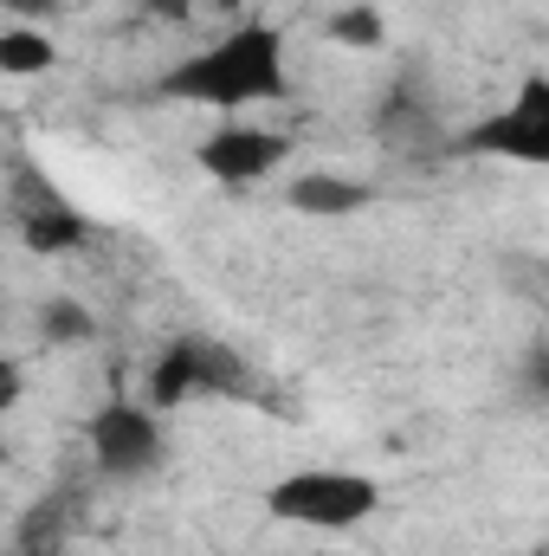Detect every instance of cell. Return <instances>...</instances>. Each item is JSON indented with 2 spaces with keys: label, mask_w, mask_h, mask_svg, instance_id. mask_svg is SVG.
Wrapping results in <instances>:
<instances>
[{
  "label": "cell",
  "mask_w": 549,
  "mask_h": 556,
  "mask_svg": "<svg viewBox=\"0 0 549 556\" xmlns=\"http://www.w3.org/2000/svg\"><path fill=\"white\" fill-rule=\"evenodd\" d=\"M162 104H188V111H220V117H246V111H272L291 98V46L278 20H227L207 46L181 52L162 78H155Z\"/></svg>",
  "instance_id": "6da1fadb"
},
{
  "label": "cell",
  "mask_w": 549,
  "mask_h": 556,
  "mask_svg": "<svg viewBox=\"0 0 549 556\" xmlns=\"http://www.w3.org/2000/svg\"><path fill=\"white\" fill-rule=\"evenodd\" d=\"M382 479L375 472H356V466H297V472H278L272 485L259 492V511L284 525V531H323V538H343V531H362L375 511H382Z\"/></svg>",
  "instance_id": "7a4b0ae2"
},
{
  "label": "cell",
  "mask_w": 549,
  "mask_h": 556,
  "mask_svg": "<svg viewBox=\"0 0 549 556\" xmlns=\"http://www.w3.org/2000/svg\"><path fill=\"white\" fill-rule=\"evenodd\" d=\"M439 155H452V162H498V168H544L549 175V72H524L511 98H498L472 124L446 130Z\"/></svg>",
  "instance_id": "3957f363"
},
{
  "label": "cell",
  "mask_w": 549,
  "mask_h": 556,
  "mask_svg": "<svg viewBox=\"0 0 549 556\" xmlns=\"http://www.w3.org/2000/svg\"><path fill=\"white\" fill-rule=\"evenodd\" d=\"M85 453L98 466V479L111 485H142V479H162L168 472V415L149 408L142 395H117L104 402L98 415L85 420Z\"/></svg>",
  "instance_id": "277c9868"
},
{
  "label": "cell",
  "mask_w": 549,
  "mask_h": 556,
  "mask_svg": "<svg viewBox=\"0 0 549 556\" xmlns=\"http://www.w3.org/2000/svg\"><path fill=\"white\" fill-rule=\"evenodd\" d=\"M240 389H246V363L220 337H201V330H181L175 343H162L142 376V402L162 415H175L194 395H240Z\"/></svg>",
  "instance_id": "5b68a950"
},
{
  "label": "cell",
  "mask_w": 549,
  "mask_h": 556,
  "mask_svg": "<svg viewBox=\"0 0 549 556\" xmlns=\"http://www.w3.org/2000/svg\"><path fill=\"white\" fill-rule=\"evenodd\" d=\"M297 155V142L291 130H278V124H214L207 137L194 142V168L214 181V188H266L272 175H284V162Z\"/></svg>",
  "instance_id": "8992f818"
},
{
  "label": "cell",
  "mask_w": 549,
  "mask_h": 556,
  "mask_svg": "<svg viewBox=\"0 0 549 556\" xmlns=\"http://www.w3.org/2000/svg\"><path fill=\"white\" fill-rule=\"evenodd\" d=\"M13 227L33 253H52V260L91 247V214L65 188H52L26 155H13Z\"/></svg>",
  "instance_id": "52a82bcc"
},
{
  "label": "cell",
  "mask_w": 549,
  "mask_h": 556,
  "mask_svg": "<svg viewBox=\"0 0 549 556\" xmlns=\"http://www.w3.org/2000/svg\"><path fill=\"white\" fill-rule=\"evenodd\" d=\"M284 207L310 214V220H349V214L375 207V188L362 175H343V168H310V175H291Z\"/></svg>",
  "instance_id": "ba28073f"
},
{
  "label": "cell",
  "mask_w": 549,
  "mask_h": 556,
  "mask_svg": "<svg viewBox=\"0 0 549 556\" xmlns=\"http://www.w3.org/2000/svg\"><path fill=\"white\" fill-rule=\"evenodd\" d=\"M52 65H59V46H52L46 26H26V20H7L0 26V72L7 78H39Z\"/></svg>",
  "instance_id": "9c48e42d"
},
{
  "label": "cell",
  "mask_w": 549,
  "mask_h": 556,
  "mask_svg": "<svg viewBox=\"0 0 549 556\" xmlns=\"http://www.w3.org/2000/svg\"><path fill=\"white\" fill-rule=\"evenodd\" d=\"M323 39L356 46V52H375V46L388 39V20H382V7H375V0H349V7H336V13L323 20Z\"/></svg>",
  "instance_id": "30bf717a"
},
{
  "label": "cell",
  "mask_w": 549,
  "mask_h": 556,
  "mask_svg": "<svg viewBox=\"0 0 549 556\" xmlns=\"http://www.w3.org/2000/svg\"><path fill=\"white\" fill-rule=\"evenodd\" d=\"M39 330H46V343H59V350H78V343H91L98 337V317H91V304H78V298H46L39 304Z\"/></svg>",
  "instance_id": "8fae6325"
},
{
  "label": "cell",
  "mask_w": 549,
  "mask_h": 556,
  "mask_svg": "<svg viewBox=\"0 0 549 556\" xmlns=\"http://www.w3.org/2000/svg\"><path fill=\"white\" fill-rule=\"evenodd\" d=\"M149 20L194 26V20H246V0H142Z\"/></svg>",
  "instance_id": "7c38bea8"
},
{
  "label": "cell",
  "mask_w": 549,
  "mask_h": 556,
  "mask_svg": "<svg viewBox=\"0 0 549 556\" xmlns=\"http://www.w3.org/2000/svg\"><path fill=\"white\" fill-rule=\"evenodd\" d=\"M518 382H524V395H531L537 408H549V337H544V343H531V356H524V376H518Z\"/></svg>",
  "instance_id": "4fadbf2b"
},
{
  "label": "cell",
  "mask_w": 549,
  "mask_h": 556,
  "mask_svg": "<svg viewBox=\"0 0 549 556\" xmlns=\"http://www.w3.org/2000/svg\"><path fill=\"white\" fill-rule=\"evenodd\" d=\"M0 7H7L13 20H26V26H39V20H59V13H65L72 0H0Z\"/></svg>",
  "instance_id": "5bb4252c"
},
{
  "label": "cell",
  "mask_w": 549,
  "mask_h": 556,
  "mask_svg": "<svg viewBox=\"0 0 549 556\" xmlns=\"http://www.w3.org/2000/svg\"><path fill=\"white\" fill-rule=\"evenodd\" d=\"M531 556H549V544H544V551H531Z\"/></svg>",
  "instance_id": "9a60e30c"
}]
</instances>
